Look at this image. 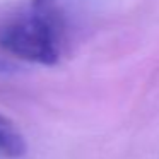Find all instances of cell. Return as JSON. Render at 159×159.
Returning <instances> with one entry per match:
<instances>
[{"label":"cell","instance_id":"3","mask_svg":"<svg viewBox=\"0 0 159 159\" xmlns=\"http://www.w3.org/2000/svg\"><path fill=\"white\" fill-rule=\"evenodd\" d=\"M16 67L11 65L9 62H4V60H0V74H9V72H14Z\"/></svg>","mask_w":159,"mask_h":159},{"label":"cell","instance_id":"2","mask_svg":"<svg viewBox=\"0 0 159 159\" xmlns=\"http://www.w3.org/2000/svg\"><path fill=\"white\" fill-rule=\"evenodd\" d=\"M28 152V142L17 127L0 113V156L19 159Z\"/></svg>","mask_w":159,"mask_h":159},{"label":"cell","instance_id":"1","mask_svg":"<svg viewBox=\"0 0 159 159\" xmlns=\"http://www.w3.org/2000/svg\"><path fill=\"white\" fill-rule=\"evenodd\" d=\"M69 36L67 11L60 0H31L0 31V46L21 60L55 65Z\"/></svg>","mask_w":159,"mask_h":159}]
</instances>
